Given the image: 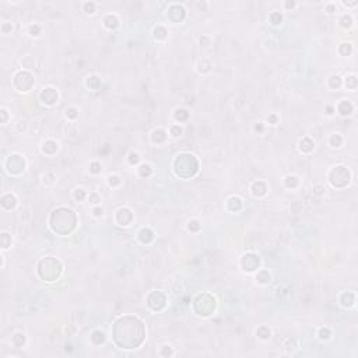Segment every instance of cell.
Here are the masks:
<instances>
[{
  "label": "cell",
  "instance_id": "cell-1",
  "mask_svg": "<svg viewBox=\"0 0 358 358\" xmlns=\"http://www.w3.org/2000/svg\"><path fill=\"white\" fill-rule=\"evenodd\" d=\"M146 339L143 322L136 316L119 318L113 324V340L120 348H137Z\"/></svg>",
  "mask_w": 358,
  "mask_h": 358
},
{
  "label": "cell",
  "instance_id": "cell-2",
  "mask_svg": "<svg viewBox=\"0 0 358 358\" xmlns=\"http://www.w3.org/2000/svg\"><path fill=\"white\" fill-rule=\"evenodd\" d=\"M76 224V214H74L73 210L67 209V207H60V209L55 210L50 215V228L60 235H67L69 232H71Z\"/></svg>",
  "mask_w": 358,
  "mask_h": 358
},
{
  "label": "cell",
  "instance_id": "cell-3",
  "mask_svg": "<svg viewBox=\"0 0 358 358\" xmlns=\"http://www.w3.org/2000/svg\"><path fill=\"white\" fill-rule=\"evenodd\" d=\"M174 167H175V174L178 176L183 179L192 178L195 174L199 169V162L195 155L188 154V153H183V154H179L178 157L175 158V162H174Z\"/></svg>",
  "mask_w": 358,
  "mask_h": 358
},
{
  "label": "cell",
  "instance_id": "cell-4",
  "mask_svg": "<svg viewBox=\"0 0 358 358\" xmlns=\"http://www.w3.org/2000/svg\"><path fill=\"white\" fill-rule=\"evenodd\" d=\"M38 273L46 281H55L62 274V264L55 257H45L38 264Z\"/></svg>",
  "mask_w": 358,
  "mask_h": 358
},
{
  "label": "cell",
  "instance_id": "cell-5",
  "mask_svg": "<svg viewBox=\"0 0 358 358\" xmlns=\"http://www.w3.org/2000/svg\"><path fill=\"white\" fill-rule=\"evenodd\" d=\"M195 309L201 316H209L215 309V298L210 294H200L195 299Z\"/></svg>",
  "mask_w": 358,
  "mask_h": 358
},
{
  "label": "cell",
  "instance_id": "cell-6",
  "mask_svg": "<svg viewBox=\"0 0 358 358\" xmlns=\"http://www.w3.org/2000/svg\"><path fill=\"white\" fill-rule=\"evenodd\" d=\"M330 182L336 188H344L350 182V172L344 167H336L330 172Z\"/></svg>",
  "mask_w": 358,
  "mask_h": 358
},
{
  "label": "cell",
  "instance_id": "cell-7",
  "mask_svg": "<svg viewBox=\"0 0 358 358\" xmlns=\"http://www.w3.org/2000/svg\"><path fill=\"white\" fill-rule=\"evenodd\" d=\"M34 84V77L28 73V71H20L14 77V86L20 90V91H27L31 88Z\"/></svg>",
  "mask_w": 358,
  "mask_h": 358
},
{
  "label": "cell",
  "instance_id": "cell-8",
  "mask_svg": "<svg viewBox=\"0 0 358 358\" xmlns=\"http://www.w3.org/2000/svg\"><path fill=\"white\" fill-rule=\"evenodd\" d=\"M165 302H167V298L165 295L161 293V291H153L148 297H147V304L151 309L154 311H161L165 306Z\"/></svg>",
  "mask_w": 358,
  "mask_h": 358
},
{
  "label": "cell",
  "instance_id": "cell-9",
  "mask_svg": "<svg viewBox=\"0 0 358 358\" xmlns=\"http://www.w3.org/2000/svg\"><path fill=\"white\" fill-rule=\"evenodd\" d=\"M6 165H7V171L10 174H20L24 171L25 161H24L23 157H20V155H11V157H8Z\"/></svg>",
  "mask_w": 358,
  "mask_h": 358
},
{
  "label": "cell",
  "instance_id": "cell-10",
  "mask_svg": "<svg viewBox=\"0 0 358 358\" xmlns=\"http://www.w3.org/2000/svg\"><path fill=\"white\" fill-rule=\"evenodd\" d=\"M241 264H242L243 270H246V272H255L259 267V264H260V260L255 253H246L243 255Z\"/></svg>",
  "mask_w": 358,
  "mask_h": 358
},
{
  "label": "cell",
  "instance_id": "cell-11",
  "mask_svg": "<svg viewBox=\"0 0 358 358\" xmlns=\"http://www.w3.org/2000/svg\"><path fill=\"white\" fill-rule=\"evenodd\" d=\"M185 8L182 6H178V4H174L169 7L168 10V18H169L172 23H180L183 18H185Z\"/></svg>",
  "mask_w": 358,
  "mask_h": 358
},
{
  "label": "cell",
  "instance_id": "cell-12",
  "mask_svg": "<svg viewBox=\"0 0 358 358\" xmlns=\"http://www.w3.org/2000/svg\"><path fill=\"white\" fill-rule=\"evenodd\" d=\"M41 98H42V101H44L45 104L53 105L56 101H58V91L53 90V88H50V87H49V88H45L44 91H42V94H41Z\"/></svg>",
  "mask_w": 358,
  "mask_h": 358
},
{
  "label": "cell",
  "instance_id": "cell-13",
  "mask_svg": "<svg viewBox=\"0 0 358 358\" xmlns=\"http://www.w3.org/2000/svg\"><path fill=\"white\" fill-rule=\"evenodd\" d=\"M116 220H118V222L120 225H127L133 220V214L127 209H120L118 211V214H116Z\"/></svg>",
  "mask_w": 358,
  "mask_h": 358
},
{
  "label": "cell",
  "instance_id": "cell-14",
  "mask_svg": "<svg viewBox=\"0 0 358 358\" xmlns=\"http://www.w3.org/2000/svg\"><path fill=\"white\" fill-rule=\"evenodd\" d=\"M139 236H140V241L143 243H150L153 239H154V234H153V231L150 230V228H143V230L140 231Z\"/></svg>",
  "mask_w": 358,
  "mask_h": 358
},
{
  "label": "cell",
  "instance_id": "cell-15",
  "mask_svg": "<svg viewBox=\"0 0 358 358\" xmlns=\"http://www.w3.org/2000/svg\"><path fill=\"white\" fill-rule=\"evenodd\" d=\"M252 190H253V195L255 196H264L266 195V192H267V188H266V185H264L263 182H255L253 183V186H252Z\"/></svg>",
  "mask_w": 358,
  "mask_h": 358
},
{
  "label": "cell",
  "instance_id": "cell-16",
  "mask_svg": "<svg viewBox=\"0 0 358 358\" xmlns=\"http://www.w3.org/2000/svg\"><path fill=\"white\" fill-rule=\"evenodd\" d=\"M2 206L4 207V209H7V210L13 209V207L16 206V197H14L13 195H6V196H3Z\"/></svg>",
  "mask_w": 358,
  "mask_h": 358
},
{
  "label": "cell",
  "instance_id": "cell-17",
  "mask_svg": "<svg viewBox=\"0 0 358 358\" xmlns=\"http://www.w3.org/2000/svg\"><path fill=\"white\" fill-rule=\"evenodd\" d=\"M228 209L231 211H239L242 209V201H241L239 197H231L230 201H228Z\"/></svg>",
  "mask_w": 358,
  "mask_h": 358
},
{
  "label": "cell",
  "instance_id": "cell-18",
  "mask_svg": "<svg viewBox=\"0 0 358 358\" xmlns=\"http://www.w3.org/2000/svg\"><path fill=\"white\" fill-rule=\"evenodd\" d=\"M339 112L341 113V115H350V113L353 112V105H351L348 101L340 102V105H339Z\"/></svg>",
  "mask_w": 358,
  "mask_h": 358
},
{
  "label": "cell",
  "instance_id": "cell-19",
  "mask_svg": "<svg viewBox=\"0 0 358 358\" xmlns=\"http://www.w3.org/2000/svg\"><path fill=\"white\" fill-rule=\"evenodd\" d=\"M299 148H301V151H304V153H309L311 151L312 148H314V143H312V140L311 139H302L299 141Z\"/></svg>",
  "mask_w": 358,
  "mask_h": 358
},
{
  "label": "cell",
  "instance_id": "cell-20",
  "mask_svg": "<svg viewBox=\"0 0 358 358\" xmlns=\"http://www.w3.org/2000/svg\"><path fill=\"white\" fill-rule=\"evenodd\" d=\"M56 150H58V144H56L53 140H48L46 143L44 144V151L46 153V154H53V153H56Z\"/></svg>",
  "mask_w": 358,
  "mask_h": 358
},
{
  "label": "cell",
  "instance_id": "cell-21",
  "mask_svg": "<svg viewBox=\"0 0 358 358\" xmlns=\"http://www.w3.org/2000/svg\"><path fill=\"white\" fill-rule=\"evenodd\" d=\"M104 23H105V25H106V28H116L118 27V18H116L115 16H108V17H105V20H104Z\"/></svg>",
  "mask_w": 358,
  "mask_h": 358
},
{
  "label": "cell",
  "instance_id": "cell-22",
  "mask_svg": "<svg viewBox=\"0 0 358 358\" xmlns=\"http://www.w3.org/2000/svg\"><path fill=\"white\" fill-rule=\"evenodd\" d=\"M341 304L344 306H351L354 304V294H351V293H345V294H343V297H341Z\"/></svg>",
  "mask_w": 358,
  "mask_h": 358
},
{
  "label": "cell",
  "instance_id": "cell-23",
  "mask_svg": "<svg viewBox=\"0 0 358 358\" xmlns=\"http://www.w3.org/2000/svg\"><path fill=\"white\" fill-rule=\"evenodd\" d=\"M165 137H167V134H165V132L162 130V129H158V130H155L154 133H153V140H154L155 143H162V141L165 140Z\"/></svg>",
  "mask_w": 358,
  "mask_h": 358
},
{
  "label": "cell",
  "instance_id": "cell-24",
  "mask_svg": "<svg viewBox=\"0 0 358 358\" xmlns=\"http://www.w3.org/2000/svg\"><path fill=\"white\" fill-rule=\"evenodd\" d=\"M256 280H257L259 283H262V284H266V283L270 281V274H269L267 272H264V270H262V272L257 273Z\"/></svg>",
  "mask_w": 358,
  "mask_h": 358
},
{
  "label": "cell",
  "instance_id": "cell-25",
  "mask_svg": "<svg viewBox=\"0 0 358 358\" xmlns=\"http://www.w3.org/2000/svg\"><path fill=\"white\" fill-rule=\"evenodd\" d=\"M167 29L164 28V27H157V28L154 29V37L157 38V39H165L167 38Z\"/></svg>",
  "mask_w": 358,
  "mask_h": 358
},
{
  "label": "cell",
  "instance_id": "cell-26",
  "mask_svg": "<svg viewBox=\"0 0 358 358\" xmlns=\"http://www.w3.org/2000/svg\"><path fill=\"white\" fill-rule=\"evenodd\" d=\"M87 84H88V87H91L92 90H97L101 84V80L98 79L97 76H91V77H88V80H87Z\"/></svg>",
  "mask_w": 358,
  "mask_h": 358
},
{
  "label": "cell",
  "instance_id": "cell-27",
  "mask_svg": "<svg viewBox=\"0 0 358 358\" xmlns=\"http://www.w3.org/2000/svg\"><path fill=\"white\" fill-rule=\"evenodd\" d=\"M91 340L95 343V344H101V343L105 340V336H104V333H102V332H100V330H97V332L92 333Z\"/></svg>",
  "mask_w": 358,
  "mask_h": 358
},
{
  "label": "cell",
  "instance_id": "cell-28",
  "mask_svg": "<svg viewBox=\"0 0 358 358\" xmlns=\"http://www.w3.org/2000/svg\"><path fill=\"white\" fill-rule=\"evenodd\" d=\"M257 336L259 337H262V339H267V337H270V330L267 329V327H259L257 329Z\"/></svg>",
  "mask_w": 358,
  "mask_h": 358
},
{
  "label": "cell",
  "instance_id": "cell-29",
  "mask_svg": "<svg viewBox=\"0 0 358 358\" xmlns=\"http://www.w3.org/2000/svg\"><path fill=\"white\" fill-rule=\"evenodd\" d=\"M188 116H189V113L186 112L185 109H178V111L175 112L176 120H186V119H188Z\"/></svg>",
  "mask_w": 358,
  "mask_h": 358
},
{
  "label": "cell",
  "instance_id": "cell-30",
  "mask_svg": "<svg viewBox=\"0 0 358 358\" xmlns=\"http://www.w3.org/2000/svg\"><path fill=\"white\" fill-rule=\"evenodd\" d=\"M140 175L143 176V178L151 175V168H150V165H146V164L141 165V167H140Z\"/></svg>",
  "mask_w": 358,
  "mask_h": 358
},
{
  "label": "cell",
  "instance_id": "cell-31",
  "mask_svg": "<svg viewBox=\"0 0 358 358\" xmlns=\"http://www.w3.org/2000/svg\"><path fill=\"white\" fill-rule=\"evenodd\" d=\"M270 20H272V23L274 24V25H277V24H280L281 23V20H283V16L281 14L278 13V11H274V13L270 16Z\"/></svg>",
  "mask_w": 358,
  "mask_h": 358
},
{
  "label": "cell",
  "instance_id": "cell-32",
  "mask_svg": "<svg viewBox=\"0 0 358 358\" xmlns=\"http://www.w3.org/2000/svg\"><path fill=\"white\" fill-rule=\"evenodd\" d=\"M297 183H298V180H297L295 176H287V178H285V185H287L288 188H295Z\"/></svg>",
  "mask_w": 358,
  "mask_h": 358
},
{
  "label": "cell",
  "instance_id": "cell-33",
  "mask_svg": "<svg viewBox=\"0 0 358 358\" xmlns=\"http://www.w3.org/2000/svg\"><path fill=\"white\" fill-rule=\"evenodd\" d=\"M350 52H351V45L350 44H343L341 48H340V53H341L343 56H347V55H350Z\"/></svg>",
  "mask_w": 358,
  "mask_h": 358
},
{
  "label": "cell",
  "instance_id": "cell-34",
  "mask_svg": "<svg viewBox=\"0 0 358 358\" xmlns=\"http://www.w3.org/2000/svg\"><path fill=\"white\" fill-rule=\"evenodd\" d=\"M340 84H341V80H340L339 76H333L332 79H330V87H332V88H339Z\"/></svg>",
  "mask_w": 358,
  "mask_h": 358
},
{
  "label": "cell",
  "instance_id": "cell-35",
  "mask_svg": "<svg viewBox=\"0 0 358 358\" xmlns=\"http://www.w3.org/2000/svg\"><path fill=\"white\" fill-rule=\"evenodd\" d=\"M13 341H14V344H16V345H23L24 341H25V337L18 333V335H16V336L13 337Z\"/></svg>",
  "mask_w": 358,
  "mask_h": 358
},
{
  "label": "cell",
  "instance_id": "cell-36",
  "mask_svg": "<svg viewBox=\"0 0 358 358\" xmlns=\"http://www.w3.org/2000/svg\"><path fill=\"white\" fill-rule=\"evenodd\" d=\"M330 143H332L333 147H340L341 146V137L339 136V134H335V136L330 139Z\"/></svg>",
  "mask_w": 358,
  "mask_h": 358
},
{
  "label": "cell",
  "instance_id": "cell-37",
  "mask_svg": "<svg viewBox=\"0 0 358 358\" xmlns=\"http://www.w3.org/2000/svg\"><path fill=\"white\" fill-rule=\"evenodd\" d=\"M345 84H347V87H348V88L354 90V88H355V86H357V80H355V77H354V76L348 77V79H347V81H345Z\"/></svg>",
  "mask_w": 358,
  "mask_h": 358
},
{
  "label": "cell",
  "instance_id": "cell-38",
  "mask_svg": "<svg viewBox=\"0 0 358 358\" xmlns=\"http://www.w3.org/2000/svg\"><path fill=\"white\" fill-rule=\"evenodd\" d=\"M319 337H320V339H329L330 337V330L327 329V327L320 329V332H319Z\"/></svg>",
  "mask_w": 358,
  "mask_h": 358
},
{
  "label": "cell",
  "instance_id": "cell-39",
  "mask_svg": "<svg viewBox=\"0 0 358 358\" xmlns=\"http://www.w3.org/2000/svg\"><path fill=\"white\" fill-rule=\"evenodd\" d=\"M10 238H8L7 234H3L2 235V246L3 248H8V245H10Z\"/></svg>",
  "mask_w": 358,
  "mask_h": 358
},
{
  "label": "cell",
  "instance_id": "cell-40",
  "mask_svg": "<svg viewBox=\"0 0 358 358\" xmlns=\"http://www.w3.org/2000/svg\"><path fill=\"white\" fill-rule=\"evenodd\" d=\"M84 10H86V13H94V10H95V4L94 3H86L84 4Z\"/></svg>",
  "mask_w": 358,
  "mask_h": 358
},
{
  "label": "cell",
  "instance_id": "cell-41",
  "mask_svg": "<svg viewBox=\"0 0 358 358\" xmlns=\"http://www.w3.org/2000/svg\"><path fill=\"white\" fill-rule=\"evenodd\" d=\"M200 228V224H199V221H196V220H193V221H190L189 222V230L190 231H197Z\"/></svg>",
  "mask_w": 358,
  "mask_h": 358
},
{
  "label": "cell",
  "instance_id": "cell-42",
  "mask_svg": "<svg viewBox=\"0 0 358 358\" xmlns=\"http://www.w3.org/2000/svg\"><path fill=\"white\" fill-rule=\"evenodd\" d=\"M139 159H140V157L136 154V153H130V154H129V161H130V164H137Z\"/></svg>",
  "mask_w": 358,
  "mask_h": 358
},
{
  "label": "cell",
  "instance_id": "cell-43",
  "mask_svg": "<svg viewBox=\"0 0 358 358\" xmlns=\"http://www.w3.org/2000/svg\"><path fill=\"white\" fill-rule=\"evenodd\" d=\"M74 197H76L77 200H83L84 197H86V193H84L83 189H77V190L74 192Z\"/></svg>",
  "mask_w": 358,
  "mask_h": 358
},
{
  "label": "cell",
  "instance_id": "cell-44",
  "mask_svg": "<svg viewBox=\"0 0 358 358\" xmlns=\"http://www.w3.org/2000/svg\"><path fill=\"white\" fill-rule=\"evenodd\" d=\"M66 112H67V116H69V118H71V119H74V118L77 116V111L74 109V108H69Z\"/></svg>",
  "mask_w": 358,
  "mask_h": 358
},
{
  "label": "cell",
  "instance_id": "cell-45",
  "mask_svg": "<svg viewBox=\"0 0 358 358\" xmlns=\"http://www.w3.org/2000/svg\"><path fill=\"white\" fill-rule=\"evenodd\" d=\"M90 169H91L94 174H97V172H100V171H101V165L98 164V162H92V164H91V168H90Z\"/></svg>",
  "mask_w": 358,
  "mask_h": 358
},
{
  "label": "cell",
  "instance_id": "cell-46",
  "mask_svg": "<svg viewBox=\"0 0 358 358\" xmlns=\"http://www.w3.org/2000/svg\"><path fill=\"white\" fill-rule=\"evenodd\" d=\"M171 133H172V134H174V136H175V137H178L179 134L182 133V129H180L179 126H174V127L171 129Z\"/></svg>",
  "mask_w": 358,
  "mask_h": 358
},
{
  "label": "cell",
  "instance_id": "cell-47",
  "mask_svg": "<svg viewBox=\"0 0 358 358\" xmlns=\"http://www.w3.org/2000/svg\"><path fill=\"white\" fill-rule=\"evenodd\" d=\"M341 25L343 27H350L351 25V18L350 17H347V16H344L341 18Z\"/></svg>",
  "mask_w": 358,
  "mask_h": 358
},
{
  "label": "cell",
  "instance_id": "cell-48",
  "mask_svg": "<svg viewBox=\"0 0 358 358\" xmlns=\"http://www.w3.org/2000/svg\"><path fill=\"white\" fill-rule=\"evenodd\" d=\"M119 182H120V180H119V178H118L116 175H113V176H111V178H109V183H111V185H118Z\"/></svg>",
  "mask_w": 358,
  "mask_h": 358
},
{
  "label": "cell",
  "instance_id": "cell-49",
  "mask_svg": "<svg viewBox=\"0 0 358 358\" xmlns=\"http://www.w3.org/2000/svg\"><path fill=\"white\" fill-rule=\"evenodd\" d=\"M31 34L32 35H38V34H39V27H38V25L31 27Z\"/></svg>",
  "mask_w": 358,
  "mask_h": 358
},
{
  "label": "cell",
  "instance_id": "cell-50",
  "mask_svg": "<svg viewBox=\"0 0 358 358\" xmlns=\"http://www.w3.org/2000/svg\"><path fill=\"white\" fill-rule=\"evenodd\" d=\"M172 354V350H171L169 347H165L164 350H162V355H171Z\"/></svg>",
  "mask_w": 358,
  "mask_h": 358
},
{
  "label": "cell",
  "instance_id": "cell-51",
  "mask_svg": "<svg viewBox=\"0 0 358 358\" xmlns=\"http://www.w3.org/2000/svg\"><path fill=\"white\" fill-rule=\"evenodd\" d=\"M91 200H94V203H98V201H100V197H98L97 195H91Z\"/></svg>",
  "mask_w": 358,
  "mask_h": 358
},
{
  "label": "cell",
  "instance_id": "cell-52",
  "mask_svg": "<svg viewBox=\"0 0 358 358\" xmlns=\"http://www.w3.org/2000/svg\"><path fill=\"white\" fill-rule=\"evenodd\" d=\"M94 213H95V215H101L102 214V209H94Z\"/></svg>",
  "mask_w": 358,
  "mask_h": 358
},
{
  "label": "cell",
  "instance_id": "cell-53",
  "mask_svg": "<svg viewBox=\"0 0 358 358\" xmlns=\"http://www.w3.org/2000/svg\"><path fill=\"white\" fill-rule=\"evenodd\" d=\"M255 130H256V132H262V130H263V126H262V125H256V126H255Z\"/></svg>",
  "mask_w": 358,
  "mask_h": 358
},
{
  "label": "cell",
  "instance_id": "cell-54",
  "mask_svg": "<svg viewBox=\"0 0 358 358\" xmlns=\"http://www.w3.org/2000/svg\"><path fill=\"white\" fill-rule=\"evenodd\" d=\"M269 120H270V122H272V123H276V122H277V118H276L274 115H272V116H270V118H269Z\"/></svg>",
  "mask_w": 358,
  "mask_h": 358
},
{
  "label": "cell",
  "instance_id": "cell-55",
  "mask_svg": "<svg viewBox=\"0 0 358 358\" xmlns=\"http://www.w3.org/2000/svg\"><path fill=\"white\" fill-rule=\"evenodd\" d=\"M8 29H10V25H8V24H4V25H3V31L6 32V31H8Z\"/></svg>",
  "mask_w": 358,
  "mask_h": 358
},
{
  "label": "cell",
  "instance_id": "cell-56",
  "mask_svg": "<svg viewBox=\"0 0 358 358\" xmlns=\"http://www.w3.org/2000/svg\"><path fill=\"white\" fill-rule=\"evenodd\" d=\"M2 115H3V122H6V111H2Z\"/></svg>",
  "mask_w": 358,
  "mask_h": 358
},
{
  "label": "cell",
  "instance_id": "cell-57",
  "mask_svg": "<svg viewBox=\"0 0 358 358\" xmlns=\"http://www.w3.org/2000/svg\"><path fill=\"white\" fill-rule=\"evenodd\" d=\"M285 6H287V7H293V6H294V3H293V2H291V3H287V4H285Z\"/></svg>",
  "mask_w": 358,
  "mask_h": 358
}]
</instances>
